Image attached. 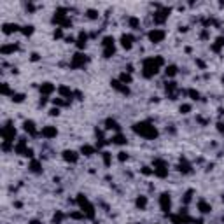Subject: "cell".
Segmentation results:
<instances>
[{"instance_id": "cell-1", "label": "cell", "mask_w": 224, "mask_h": 224, "mask_svg": "<svg viewBox=\"0 0 224 224\" xmlns=\"http://www.w3.org/2000/svg\"><path fill=\"white\" fill-rule=\"evenodd\" d=\"M135 130L137 133H140L142 137H145V138H156L158 137V131H156V128L154 126H151L149 123H138V124H135Z\"/></svg>"}, {"instance_id": "cell-2", "label": "cell", "mask_w": 224, "mask_h": 224, "mask_svg": "<svg viewBox=\"0 0 224 224\" xmlns=\"http://www.w3.org/2000/svg\"><path fill=\"white\" fill-rule=\"evenodd\" d=\"M163 63V60L161 58H151V60H145L144 61V75L145 77H151V75H154L156 72H158V67Z\"/></svg>"}, {"instance_id": "cell-3", "label": "cell", "mask_w": 224, "mask_h": 224, "mask_svg": "<svg viewBox=\"0 0 224 224\" xmlns=\"http://www.w3.org/2000/svg\"><path fill=\"white\" fill-rule=\"evenodd\" d=\"M160 207H161V210L163 212H168L170 210V207H172V200H170V194H161V198H160Z\"/></svg>"}, {"instance_id": "cell-4", "label": "cell", "mask_w": 224, "mask_h": 224, "mask_svg": "<svg viewBox=\"0 0 224 224\" xmlns=\"http://www.w3.org/2000/svg\"><path fill=\"white\" fill-rule=\"evenodd\" d=\"M58 135V130L53 128V126H46V128H42V137H46V138H53Z\"/></svg>"}, {"instance_id": "cell-5", "label": "cell", "mask_w": 224, "mask_h": 224, "mask_svg": "<svg viewBox=\"0 0 224 224\" xmlns=\"http://www.w3.org/2000/svg\"><path fill=\"white\" fill-rule=\"evenodd\" d=\"M163 37H165V32H161V30H152V32H149V39H151L152 42H161Z\"/></svg>"}, {"instance_id": "cell-6", "label": "cell", "mask_w": 224, "mask_h": 224, "mask_svg": "<svg viewBox=\"0 0 224 224\" xmlns=\"http://www.w3.org/2000/svg\"><path fill=\"white\" fill-rule=\"evenodd\" d=\"M63 158H65V161H69V163H75L79 156H77L75 151H65L63 152Z\"/></svg>"}, {"instance_id": "cell-7", "label": "cell", "mask_w": 224, "mask_h": 224, "mask_svg": "<svg viewBox=\"0 0 224 224\" xmlns=\"http://www.w3.org/2000/svg\"><path fill=\"white\" fill-rule=\"evenodd\" d=\"M86 61H88V58H86L84 54H81V53H79V54H75V56H74V60H72V67H82Z\"/></svg>"}, {"instance_id": "cell-8", "label": "cell", "mask_w": 224, "mask_h": 224, "mask_svg": "<svg viewBox=\"0 0 224 224\" xmlns=\"http://www.w3.org/2000/svg\"><path fill=\"white\" fill-rule=\"evenodd\" d=\"M198 208H200V212H201V214H208V212L212 210V207L207 203L205 200H200V201H198Z\"/></svg>"}, {"instance_id": "cell-9", "label": "cell", "mask_w": 224, "mask_h": 224, "mask_svg": "<svg viewBox=\"0 0 224 224\" xmlns=\"http://www.w3.org/2000/svg\"><path fill=\"white\" fill-rule=\"evenodd\" d=\"M121 44H123L124 49H130L131 44H133V37H131L130 33H128V35H123V37H121Z\"/></svg>"}, {"instance_id": "cell-10", "label": "cell", "mask_w": 224, "mask_h": 224, "mask_svg": "<svg viewBox=\"0 0 224 224\" xmlns=\"http://www.w3.org/2000/svg\"><path fill=\"white\" fill-rule=\"evenodd\" d=\"M179 172H182V173H189L191 172V165L184 160V161H181V165H179Z\"/></svg>"}, {"instance_id": "cell-11", "label": "cell", "mask_w": 224, "mask_h": 224, "mask_svg": "<svg viewBox=\"0 0 224 224\" xmlns=\"http://www.w3.org/2000/svg\"><path fill=\"white\" fill-rule=\"evenodd\" d=\"M25 130H26L28 133H32V135H35V133H37L35 123H33V121H25Z\"/></svg>"}, {"instance_id": "cell-12", "label": "cell", "mask_w": 224, "mask_h": 224, "mask_svg": "<svg viewBox=\"0 0 224 224\" xmlns=\"http://www.w3.org/2000/svg\"><path fill=\"white\" fill-rule=\"evenodd\" d=\"M105 124H107V126H105L107 130H119V124H117V121H114V119H107Z\"/></svg>"}, {"instance_id": "cell-13", "label": "cell", "mask_w": 224, "mask_h": 224, "mask_svg": "<svg viewBox=\"0 0 224 224\" xmlns=\"http://www.w3.org/2000/svg\"><path fill=\"white\" fill-rule=\"evenodd\" d=\"M102 44H103V48H105V49H107V48H114V37H110V35L105 37Z\"/></svg>"}, {"instance_id": "cell-14", "label": "cell", "mask_w": 224, "mask_h": 224, "mask_svg": "<svg viewBox=\"0 0 224 224\" xmlns=\"http://www.w3.org/2000/svg\"><path fill=\"white\" fill-rule=\"evenodd\" d=\"M54 89V86L51 84V82H44L42 86H40V91H44V93H51Z\"/></svg>"}, {"instance_id": "cell-15", "label": "cell", "mask_w": 224, "mask_h": 224, "mask_svg": "<svg viewBox=\"0 0 224 224\" xmlns=\"http://www.w3.org/2000/svg\"><path fill=\"white\" fill-rule=\"evenodd\" d=\"M145 205H147V200H145V196L137 198V207H138V208H145Z\"/></svg>"}, {"instance_id": "cell-16", "label": "cell", "mask_w": 224, "mask_h": 224, "mask_svg": "<svg viewBox=\"0 0 224 224\" xmlns=\"http://www.w3.org/2000/svg\"><path fill=\"white\" fill-rule=\"evenodd\" d=\"M16 30H19V26H18V25H4V32H5V33L16 32Z\"/></svg>"}, {"instance_id": "cell-17", "label": "cell", "mask_w": 224, "mask_h": 224, "mask_svg": "<svg viewBox=\"0 0 224 224\" xmlns=\"http://www.w3.org/2000/svg\"><path fill=\"white\" fill-rule=\"evenodd\" d=\"M60 93H61L63 96H67V98H70V96H72V91H70L69 88H65V86H61V88H60Z\"/></svg>"}, {"instance_id": "cell-18", "label": "cell", "mask_w": 224, "mask_h": 224, "mask_svg": "<svg viewBox=\"0 0 224 224\" xmlns=\"http://www.w3.org/2000/svg\"><path fill=\"white\" fill-rule=\"evenodd\" d=\"M30 170L35 172V173H39V172H40V163H39V161H32V163H30Z\"/></svg>"}, {"instance_id": "cell-19", "label": "cell", "mask_w": 224, "mask_h": 224, "mask_svg": "<svg viewBox=\"0 0 224 224\" xmlns=\"http://www.w3.org/2000/svg\"><path fill=\"white\" fill-rule=\"evenodd\" d=\"M110 142H114V144H124L126 142V138L123 137V135H116V137H112V140Z\"/></svg>"}, {"instance_id": "cell-20", "label": "cell", "mask_w": 224, "mask_h": 224, "mask_svg": "<svg viewBox=\"0 0 224 224\" xmlns=\"http://www.w3.org/2000/svg\"><path fill=\"white\" fill-rule=\"evenodd\" d=\"M175 74H177V67H175V65L166 67V75H170V77H172V75H175Z\"/></svg>"}, {"instance_id": "cell-21", "label": "cell", "mask_w": 224, "mask_h": 224, "mask_svg": "<svg viewBox=\"0 0 224 224\" xmlns=\"http://www.w3.org/2000/svg\"><path fill=\"white\" fill-rule=\"evenodd\" d=\"M215 42H217V44L214 46V51H219V49H221V48L224 46V37H219V39H217Z\"/></svg>"}, {"instance_id": "cell-22", "label": "cell", "mask_w": 224, "mask_h": 224, "mask_svg": "<svg viewBox=\"0 0 224 224\" xmlns=\"http://www.w3.org/2000/svg\"><path fill=\"white\" fill-rule=\"evenodd\" d=\"M81 151H82L84 156H91V154H93V147H89V145H84Z\"/></svg>"}, {"instance_id": "cell-23", "label": "cell", "mask_w": 224, "mask_h": 224, "mask_svg": "<svg viewBox=\"0 0 224 224\" xmlns=\"http://www.w3.org/2000/svg\"><path fill=\"white\" fill-rule=\"evenodd\" d=\"M114 53H116V49H114V48H107V49H103V56H105V58H110Z\"/></svg>"}, {"instance_id": "cell-24", "label": "cell", "mask_w": 224, "mask_h": 224, "mask_svg": "<svg viewBox=\"0 0 224 224\" xmlns=\"http://www.w3.org/2000/svg\"><path fill=\"white\" fill-rule=\"evenodd\" d=\"M121 82H123V84L131 82V75H130V74H121Z\"/></svg>"}, {"instance_id": "cell-25", "label": "cell", "mask_w": 224, "mask_h": 224, "mask_svg": "<svg viewBox=\"0 0 224 224\" xmlns=\"http://www.w3.org/2000/svg\"><path fill=\"white\" fill-rule=\"evenodd\" d=\"M21 32H23L25 35H32V32H33V26H32V25H28V26H23V30H21Z\"/></svg>"}, {"instance_id": "cell-26", "label": "cell", "mask_w": 224, "mask_h": 224, "mask_svg": "<svg viewBox=\"0 0 224 224\" xmlns=\"http://www.w3.org/2000/svg\"><path fill=\"white\" fill-rule=\"evenodd\" d=\"M61 221H63V214H61V212H58V214L54 215V219H53V222H54V224H60Z\"/></svg>"}, {"instance_id": "cell-27", "label": "cell", "mask_w": 224, "mask_h": 224, "mask_svg": "<svg viewBox=\"0 0 224 224\" xmlns=\"http://www.w3.org/2000/svg\"><path fill=\"white\" fill-rule=\"evenodd\" d=\"M187 93H189V96H191L193 100H198V98H200V93H198V91H194V89H189Z\"/></svg>"}, {"instance_id": "cell-28", "label": "cell", "mask_w": 224, "mask_h": 224, "mask_svg": "<svg viewBox=\"0 0 224 224\" xmlns=\"http://www.w3.org/2000/svg\"><path fill=\"white\" fill-rule=\"evenodd\" d=\"M103 163L109 166L110 165V152H103Z\"/></svg>"}, {"instance_id": "cell-29", "label": "cell", "mask_w": 224, "mask_h": 224, "mask_svg": "<svg viewBox=\"0 0 224 224\" xmlns=\"http://www.w3.org/2000/svg\"><path fill=\"white\" fill-rule=\"evenodd\" d=\"M189 110H191V105H186V103H184V105H181V112H182V114H187Z\"/></svg>"}, {"instance_id": "cell-30", "label": "cell", "mask_w": 224, "mask_h": 224, "mask_svg": "<svg viewBox=\"0 0 224 224\" xmlns=\"http://www.w3.org/2000/svg\"><path fill=\"white\" fill-rule=\"evenodd\" d=\"M130 25H131V28H135V30H137V26H138V21H137L135 18H131V19H130Z\"/></svg>"}, {"instance_id": "cell-31", "label": "cell", "mask_w": 224, "mask_h": 224, "mask_svg": "<svg viewBox=\"0 0 224 224\" xmlns=\"http://www.w3.org/2000/svg\"><path fill=\"white\" fill-rule=\"evenodd\" d=\"M23 98H25L23 95H12V100H14V102H23Z\"/></svg>"}, {"instance_id": "cell-32", "label": "cell", "mask_w": 224, "mask_h": 224, "mask_svg": "<svg viewBox=\"0 0 224 224\" xmlns=\"http://www.w3.org/2000/svg\"><path fill=\"white\" fill-rule=\"evenodd\" d=\"M124 160H128V154L126 152H119V161H124Z\"/></svg>"}, {"instance_id": "cell-33", "label": "cell", "mask_w": 224, "mask_h": 224, "mask_svg": "<svg viewBox=\"0 0 224 224\" xmlns=\"http://www.w3.org/2000/svg\"><path fill=\"white\" fill-rule=\"evenodd\" d=\"M88 16L91 18V19H95V18H96L98 14H96V11H88Z\"/></svg>"}, {"instance_id": "cell-34", "label": "cell", "mask_w": 224, "mask_h": 224, "mask_svg": "<svg viewBox=\"0 0 224 224\" xmlns=\"http://www.w3.org/2000/svg\"><path fill=\"white\" fill-rule=\"evenodd\" d=\"M191 194H193V191H187V193H186V196H184V201H186V203L191 200Z\"/></svg>"}, {"instance_id": "cell-35", "label": "cell", "mask_w": 224, "mask_h": 224, "mask_svg": "<svg viewBox=\"0 0 224 224\" xmlns=\"http://www.w3.org/2000/svg\"><path fill=\"white\" fill-rule=\"evenodd\" d=\"M49 114H51V116H58V114H60V110H58V109H51V110H49Z\"/></svg>"}, {"instance_id": "cell-36", "label": "cell", "mask_w": 224, "mask_h": 224, "mask_svg": "<svg viewBox=\"0 0 224 224\" xmlns=\"http://www.w3.org/2000/svg\"><path fill=\"white\" fill-rule=\"evenodd\" d=\"M61 35H63V33H61V30H56V32H54V39H60Z\"/></svg>"}, {"instance_id": "cell-37", "label": "cell", "mask_w": 224, "mask_h": 224, "mask_svg": "<svg viewBox=\"0 0 224 224\" xmlns=\"http://www.w3.org/2000/svg\"><path fill=\"white\" fill-rule=\"evenodd\" d=\"M30 224H40L39 221H30Z\"/></svg>"}]
</instances>
